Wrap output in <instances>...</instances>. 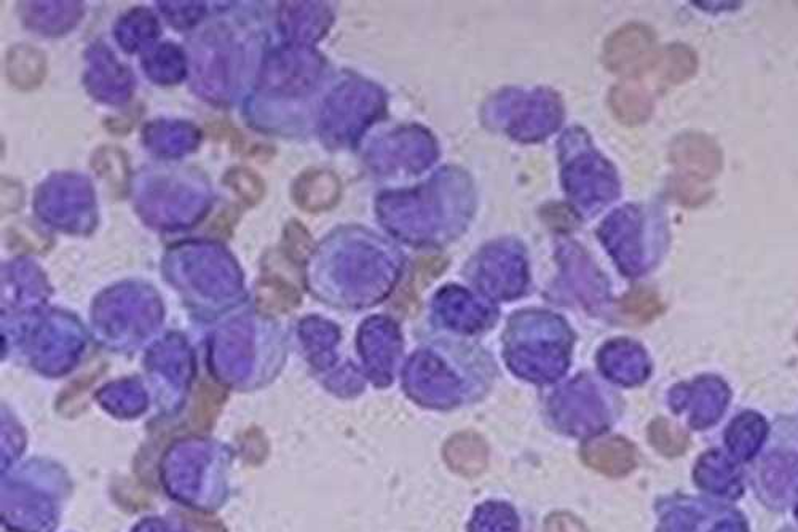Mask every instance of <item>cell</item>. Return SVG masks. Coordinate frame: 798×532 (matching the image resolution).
<instances>
[{"label":"cell","instance_id":"1","mask_svg":"<svg viewBox=\"0 0 798 532\" xmlns=\"http://www.w3.org/2000/svg\"><path fill=\"white\" fill-rule=\"evenodd\" d=\"M660 49L654 30L644 25H628L615 30L604 49V63L613 74L638 77L654 69Z\"/></svg>","mask_w":798,"mask_h":532},{"label":"cell","instance_id":"2","mask_svg":"<svg viewBox=\"0 0 798 532\" xmlns=\"http://www.w3.org/2000/svg\"><path fill=\"white\" fill-rule=\"evenodd\" d=\"M671 161L692 181H709L723 167L719 145L711 138L699 134L682 135L672 142Z\"/></svg>","mask_w":798,"mask_h":532},{"label":"cell","instance_id":"3","mask_svg":"<svg viewBox=\"0 0 798 532\" xmlns=\"http://www.w3.org/2000/svg\"><path fill=\"white\" fill-rule=\"evenodd\" d=\"M583 459L604 476L623 477L636 467V449L626 440L610 436L586 443Z\"/></svg>","mask_w":798,"mask_h":532},{"label":"cell","instance_id":"4","mask_svg":"<svg viewBox=\"0 0 798 532\" xmlns=\"http://www.w3.org/2000/svg\"><path fill=\"white\" fill-rule=\"evenodd\" d=\"M341 197V182L334 173L311 169L299 176L293 186L295 205L308 213L332 208Z\"/></svg>","mask_w":798,"mask_h":532},{"label":"cell","instance_id":"5","mask_svg":"<svg viewBox=\"0 0 798 532\" xmlns=\"http://www.w3.org/2000/svg\"><path fill=\"white\" fill-rule=\"evenodd\" d=\"M610 106L618 121L626 125H638L650 117L654 100L644 85L626 80L613 88Z\"/></svg>","mask_w":798,"mask_h":532},{"label":"cell","instance_id":"6","mask_svg":"<svg viewBox=\"0 0 798 532\" xmlns=\"http://www.w3.org/2000/svg\"><path fill=\"white\" fill-rule=\"evenodd\" d=\"M444 457L455 472L478 476L487 464V446L477 433L461 432L447 442Z\"/></svg>","mask_w":798,"mask_h":532},{"label":"cell","instance_id":"7","mask_svg":"<svg viewBox=\"0 0 798 532\" xmlns=\"http://www.w3.org/2000/svg\"><path fill=\"white\" fill-rule=\"evenodd\" d=\"M695 388V391L687 392L688 402L695 405L692 426L696 429H705V427L712 426L725 411L729 391L722 382L715 379H702L696 382Z\"/></svg>","mask_w":798,"mask_h":532},{"label":"cell","instance_id":"8","mask_svg":"<svg viewBox=\"0 0 798 532\" xmlns=\"http://www.w3.org/2000/svg\"><path fill=\"white\" fill-rule=\"evenodd\" d=\"M446 259L440 256L420 257L414 263L413 273L404 287L396 294L393 306L401 314L414 315L419 311L420 288L426 287L428 281L436 279L446 269Z\"/></svg>","mask_w":798,"mask_h":532},{"label":"cell","instance_id":"9","mask_svg":"<svg viewBox=\"0 0 798 532\" xmlns=\"http://www.w3.org/2000/svg\"><path fill=\"white\" fill-rule=\"evenodd\" d=\"M767 435V423L762 416L746 413L733 420L726 430V445L739 459H749L762 445Z\"/></svg>","mask_w":798,"mask_h":532},{"label":"cell","instance_id":"10","mask_svg":"<svg viewBox=\"0 0 798 532\" xmlns=\"http://www.w3.org/2000/svg\"><path fill=\"white\" fill-rule=\"evenodd\" d=\"M698 56L685 46H671L660 50L654 66L655 76L664 85H679L695 76Z\"/></svg>","mask_w":798,"mask_h":532},{"label":"cell","instance_id":"11","mask_svg":"<svg viewBox=\"0 0 798 532\" xmlns=\"http://www.w3.org/2000/svg\"><path fill=\"white\" fill-rule=\"evenodd\" d=\"M46 58L30 47H16L7 61L9 77L16 87L30 88L42 83L46 76Z\"/></svg>","mask_w":798,"mask_h":532},{"label":"cell","instance_id":"12","mask_svg":"<svg viewBox=\"0 0 798 532\" xmlns=\"http://www.w3.org/2000/svg\"><path fill=\"white\" fill-rule=\"evenodd\" d=\"M695 477L705 490L715 493H725L736 483L735 467L718 451L705 454L699 459Z\"/></svg>","mask_w":798,"mask_h":532},{"label":"cell","instance_id":"13","mask_svg":"<svg viewBox=\"0 0 798 532\" xmlns=\"http://www.w3.org/2000/svg\"><path fill=\"white\" fill-rule=\"evenodd\" d=\"M648 440L655 449L668 457L681 456L687 451L688 435L668 419L658 418L648 427Z\"/></svg>","mask_w":798,"mask_h":532},{"label":"cell","instance_id":"14","mask_svg":"<svg viewBox=\"0 0 798 532\" xmlns=\"http://www.w3.org/2000/svg\"><path fill=\"white\" fill-rule=\"evenodd\" d=\"M223 182L250 206L257 205L263 200L264 192H266L263 179L250 168L229 169L227 175L224 176Z\"/></svg>","mask_w":798,"mask_h":532},{"label":"cell","instance_id":"15","mask_svg":"<svg viewBox=\"0 0 798 532\" xmlns=\"http://www.w3.org/2000/svg\"><path fill=\"white\" fill-rule=\"evenodd\" d=\"M621 308H623L624 314L630 315L634 320L647 324L663 312V303L654 290L636 288L621 300Z\"/></svg>","mask_w":798,"mask_h":532},{"label":"cell","instance_id":"16","mask_svg":"<svg viewBox=\"0 0 798 532\" xmlns=\"http://www.w3.org/2000/svg\"><path fill=\"white\" fill-rule=\"evenodd\" d=\"M546 532H586L585 528L569 515H558V517L549 518L546 524Z\"/></svg>","mask_w":798,"mask_h":532},{"label":"cell","instance_id":"17","mask_svg":"<svg viewBox=\"0 0 798 532\" xmlns=\"http://www.w3.org/2000/svg\"><path fill=\"white\" fill-rule=\"evenodd\" d=\"M712 532H746L745 524L735 523V521H726V523L719 524Z\"/></svg>","mask_w":798,"mask_h":532},{"label":"cell","instance_id":"18","mask_svg":"<svg viewBox=\"0 0 798 532\" xmlns=\"http://www.w3.org/2000/svg\"><path fill=\"white\" fill-rule=\"evenodd\" d=\"M797 517H798V510H797Z\"/></svg>","mask_w":798,"mask_h":532}]
</instances>
